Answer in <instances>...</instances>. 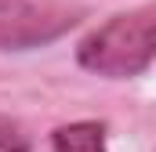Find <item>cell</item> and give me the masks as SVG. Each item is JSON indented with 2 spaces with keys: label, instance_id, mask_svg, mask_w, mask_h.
<instances>
[{
  "label": "cell",
  "instance_id": "1",
  "mask_svg": "<svg viewBox=\"0 0 156 152\" xmlns=\"http://www.w3.org/2000/svg\"><path fill=\"white\" fill-rule=\"evenodd\" d=\"M156 58V7L142 4L134 11H120L76 43L80 69L105 80L145 76Z\"/></svg>",
  "mask_w": 156,
  "mask_h": 152
},
{
  "label": "cell",
  "instance_id": "2",
  "mask_svg": "<svg viewBox=\"0 0 156 152\" xmlns=\"http://www.w3.org/2000/svg\"><path fill=\"white\" fill-rule=\"evenodd\" d=\"M80 18H83L80 7H66V4H55V0L22 4V7L0 26V51L44 47V43H51V40L66 36Z\"/></svg>",
  "mask_w": 156,
  "mask_h": 152
},
{
  "label": "cell",
  "instance_id": "3",
  "mask_svg": "<svg viewBox=\"0 0 156 152\" xmlns=\"http://www.w3.org/2000/svg\"><path fill=\"white\" fill-rule=\"evenodd\" d=\"M55 152H109L105 149V123L102 119H76L51 130Z\"/></svg>",
  "mask_w": 156,
  "mask_h": 152
},
{
  "label": "cell",
  "instance_id": "4",
  "mask_svg": "<svg viewBox=\"0 0 156 152\" xmlns=\"http://www.w3.org/2000/svg\"><path fill=\"white\" fill-rule=\"evenodd\" d=\"M0 152H33V138L29 130L0 109Z\"/></svg>",
  "mask_w": 156,
  "mask_h": 152
},
{
  "label": "cell",
  "instance_id": "5",
  "mask_svg": "<svg viewBox=\"0 0 156 152\" xmlns=\"http://www.w3.org/2000/svg\"><path fill=\"white\" fill-rule=\"evenodd\" d=\"M22 4H29V0H0V26H4V22H7Z\"/></svg>",
  "mask_w": 156,
  "mask_h": 152
}]
</instances>
